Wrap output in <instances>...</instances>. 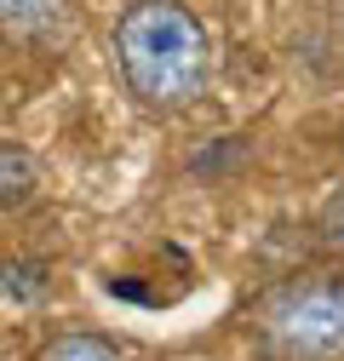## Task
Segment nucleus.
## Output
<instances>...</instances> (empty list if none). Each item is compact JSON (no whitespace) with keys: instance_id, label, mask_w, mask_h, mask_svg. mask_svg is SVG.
Listing matches in <instances>:
<instances>
[{"instance_id":"obj_1","label":"nucleus","mask_w":344,"mask_h":361,"mask_svg":"<svg viewBox=\"0 0 344 361\" xmlns=\"http://www.w3.org/2000/svg\"><path fill=\"white\" fill-rule=\"evenodd\" d=\"M115 69L138 109L178 115L212 80V35L184 0H126L115 18Z\"/></svg>"},{"instance_id":"obj_2","label":"nucleus","mask_w":344,"mask_h":361,"mask_svg":"<svg viewBox=\"0 0 344 361\" xmlns=\"http://www.w3.org/2000/svg\"><path fill=\"white\" fill-rule=\"evenodd\" d=\"M252 338L264 361H344V276L305 269L276 281L252 310Z\"/></svg>"},{"instance_id":"obj_3","label":"nucleus","mask_w":344,"mask_h":361,"mask_svg":"<svg viewBox=\"0 0 344 361\" xmlns=\"http://www.w3.org/2000/svg\"><path fill=\"white\" fill-rule=\"evenodd\" d=\"M0 29L12 40H35V47H58L75 29L69 0H0Z\"/></svg>"},{"instance_id":"obj_4","label":"nucleus","mask_w":344,"mask_h":361,"mask_svg":"<svg viewBox=\"0 0 344 361\" xmlns=\"http://www.w3.org/2000/svg\"><path fill=\"white\" fill-rule=\"evenodd\" d=\"M40 195V161L12 144V138H0V212H18Z\"/></svg>"},{"instance_id":"obj_5","label":"nucleus","mask_w":344,"mask_h":361,"mask_svg":"<svg viewBox=\"0 0 344 361\" xmlns=\"http://www.w3.org/2000/svg\"><path fill=\"white\" fill-rule=\"evenodd\" d=\"M0 293H6V304H18V310H40L47 293H52V276H47L40 258H6L0 264Z\"/></svg>"},{"instance_id":"obj_6","label":"nucleus","mask_w":344,"mask_h":361,"mask_svg":"<svg viewBox=\"0 0 344 361\" xmlns=\"http://www.w3.org/2000/svg\"><path fill=\"white\" fill-rule=\"evenodd\" d=\"M35 361H126V355H121V344L104 338V333H58Z\"/></svg>"},{"instance_id":"obj_7","label":"nucleus","mask_w":344,"mask_h":361,"mask_svg":"<svg viewBox=\"0 0 344 361\" xmlns=\"http://www.w3.org/2000/svg\"><path fill=\"white\" fill-rule=\"evenodd\" d=\"M316 235H321V247H327L333 258H344V184L321 201V212H316Z\"/></svg>"},{"instance_id":"obj_8","label":"nucleus","mask_w":344,"mask_h":361,"mask_svg":"<svg viewBox=\"0 0 344 361\" xmlns=\"http://www.w3.org/2000/svg\"><path fill=\"white\" fill-rule=\"evenodd\" d=\"M333 23H338V35H344V0H333Z\"/></svg>"}]
</instances>
